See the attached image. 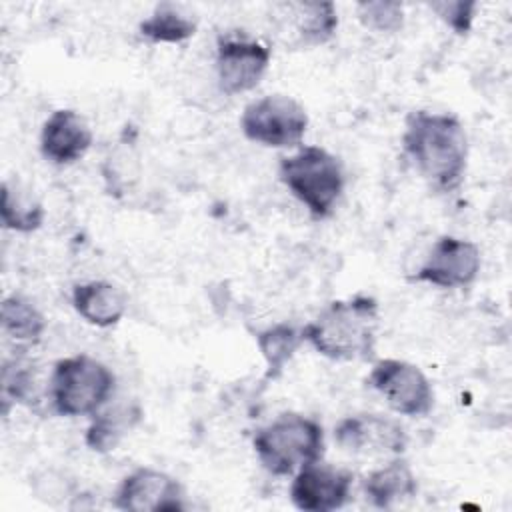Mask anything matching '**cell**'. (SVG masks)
Masks as SVG:
<instances>
[{
    "mask_svg": "<svg viewBox=\"0 0 512 512\" xmlns=\"http://www.w3.org/2000/svg\"><path fill=\"white\" fill-rule=\"evenodd\" d=\"M402 148L430 188H460L468 168V136L456 114L412 110L404 122Z\"/></svg>",
    "mask_w": 512,
    "mask_h": 512,
    "instance_id": "6da1fadb",
    "label": "cell"
},
{
    "mask_svg": "<svg viewBox=\"0 0 512 512\" xmlns=\"http://www.w3.org/2000/svg\"><path fill=\"white\" fill-rule=\"evenodd\" d=\"M378 322L376 298L356 294L324 306L312 322L302 326V338L328 360H372Z\"/></svg>",
    "mask_w": 512,
    "mask_h": 512,
    "instance_id": "7a4b0ae2",
    "label": "cell"
},
{
    "mask_svg": "<svg viewBox=\"0 0 512 512\" xmlns=\"http://www.w3.org/2000/svg\"><path fill=\"white\" fill-rule=\"evenodd\" d=\"M278 178L314 220L334 214L346 184L340 160L316 144H304L294 154L282 156Z\"/></svg>",
    "mask_w": 512,
    "mask_h": 512,
    "instance_id": "3957f363",
    "label": "cell"
},
{
    "mask_svg": "<svg viewBox=\"0 0 512 512\" xmlns=\"http://www.w3.org/2000/svg\"><path fill=\"white\" fill-rule=\"evenodd\" d=\"M252 448L268 474L294 476L302 466L322 460L326 448L324 428L310 416L282 412L256 430Z\"/></svg>",
    "mask_w": 512,
    "mask_h": 512,
    "instance_id": "277c9868",
    "label": "cell"
},
{
    "mask_svg": "<svg viewBox=\"0 0 512 512\" xmlns=\"http://www.w3.org/2000/svg\"><path fill=\"white\" fill-rule=\"evenodd\" d=\"M114 388V372L88 354L56 360L48 378L52 410L64 418L94 416L110 402Z\"/></svg>",
    "mask_w": 512,
    "mask_h": 512,
    "instance_id": "5b68a950",
    "label": "cell"
},
{
    "mask_svg": "<svg viewBox=\"0 0 512 512\" xmlns=\"http://www.w3.org/2000/svg\"><path fill=\"white\" fill-rule=\"evenodd\" d=\"M306 108L288 94H266L248 102L240 116L242 134L266 148H296L308 130Z\"/></svg>",
    "mask_w": 512,
    "mask_h": 512,
    "instance_id": "8992f818",
    "label": "cell"
},
{
    "mask_svg": "<svg viewBox=\"0 0 512 512\" xmlns=\"http://www.w3.org/2000/svg\"><path fill=\"white\" fill-rule=\"evenodd\" d=\"M366 382L384 398L388 408L400 416L424 418L434 408L432 384L412 362L398 358L378 360Z\"/></svg>",
    "mask_w": 512,
    "mask_h": 512,
    "instance_id": "52a82bcc",
    "label": "cell"
},
{
    "mask_svg": "<svg viewBox=\"0 0 512 512\" xmlns=\"http://www.w3.org/2000/svg\"><path fill=\"white\" fill-rule=\"evenodd\" d=\"M480 268L482 252L476 242L444 234L432 244L410 280L444 290L466 288L478 278Z\"/></svg>",
    "mask_w": 512,
    "mask_h": 512,
    "instance_id": "ba28073f",
    "label": "cell"
},
{
    "mask_svg": "<svg viewBox=\"0 0 512 512\" xmlns=\"http://www.w3.org/2000/svg\"><path fill=\"white\" fill-rule=\"evenodd\" d=\"M272 50L260 40L226 34L216 44V82L222 94L236 96L254 90L270 66Z\"/></svg>",
    "mask_w": 512,
    "mask_h": 512,
    "instance_id": "9c48e42d",
    "label": "cell"
},
{
    "mask_svg": "<svg viewBox=\"0 0 512 512\" xmlns=\"http://www.w3.org/2000/svg\"><path fill=\"white\" fill-rule=\"evenodd\" d=\"M354 474L322 460L302 466L294 472L290 500L304 512H332L350 500Z\"/></svg>",
    "mask_w": 512,
    "mask_h": 512,
    "instance_id": "30bf717a",
    "label": "cell"
},
{
    "mask_svg": "<svg viewBox=\"0 0 512 512\" xmlns=\"http://www.w3.org/2000/svg\"><path fill=\"white\" fill-rule=\"evenodd\" d=\"M114 506L126 512H176L184 510V490L168 472L142 466L122 478Z\"/></svg>",
    "mask_w": 512,
    "mask_h": 512,
    "instance_id": "8fae6325",
    "label": "cell"
},
{
    "mask_svg": "<svg viewBox=\"0 0 512 512\" xmlns=\"http://www.w3.org/2000/svg\"><path fill=\"white\" fill-rule=\"evenodd\" d=\"M340 448L356 454H394L400 456L408 446L404 426L382 414H354L342 418L334 428Z\"/></svg>",
    "mask_w": 512,
    "mask_h": 512,
    "instance_id": "7c38bea8",
    "label": "cell"
},
{
    "mask_svg": "<svg viewBox=\"0 0 512 512\" xmlns=\"http://www.w3.org/2000/svg\"><path fill=\"white\" fill-rule=\"evenodd\" d=\"M94 140L92 128L72 108L54 110L40 130V152L54 166H70L86 156Z\"/></svg>",
    "mask_w": 512,
    "mask_h": 512,
    "instance_id": "4fadbf2b",
    "label": "cell"
},
{
    "mask_svg": "<svg viewBox=\"0 0 512 512\" xmlns=\"http://www.w3.org/2000/svg\"><path fill=\"white\" fill-rule=\"evenodd\" d=\"M276 16L292 30L304 46H320L334 38L338 30V10L334 2H284L276 4Z\"/></svg>",
    "mask_w": 512,
    "mask_h": 512,
    "instance_id": "5bb4252c",
    "label": "cell"
},
{
    "mask_svg": "<svg viewBox=\"0 0 512 512\" xmlns=\"http://www.w3.org/2000/svg\"><path fill=\"white\" fill-rule=\"evenodd\" d=\"M72 306L76 314L92 326L110 328L126 314V294L106 280H90L72 288Z\"/></svg>",
    "mask_w": 512,
    "mask_h": 512,
    "instance_id": "9a60e30c",
    "label": "cell"
},
{
    "mask_svg": "<svg viewBox=\"0 0 512 512\" xmlns=\"http://www.w3.org/2000/svg\"><path fill=\"white\" fill-rule=\"evenodd\" d=\"M418 482L410 464L396 456L384 466L372 470L364 478V494L376 508H392L394 504L416 496Z\"/></svg>",
    "mask_w": 512,
    "mask_h": 512,
    "instance_id": "2e32d148",
    "label": "cell"
},
{
    "mask_svg": "<svg viewBox=\"0 0 512 512\" xmlns=\"http://www.w3.org/2000/svg\"><path fill=\"white\" fill-rule=\"evenodd\" d=\"M142 410L136 404L124 406H104L92 416L90 426L86 428L84 442L92 452L106 454L114 450L122 438L140 422Z\"/></svg>",
    "mask_w": 512,
    "mask_h": 512,
    "instance_id": "e0dca14e",
    "label": "cell"
},
{
    "mask_svg": "<svg viewBox=\"0 0 512 512\" xmlns=\"http://www.w3.org/2000/svg\"><path fill=\"white\" fill-rule=\"evenodd\" d=\"M2 332L20 348L38 344L46 330V318L32 300L22 294H10L0 304Z\"/></svg>",
    "mask_w": 512,
    "mask_h": 512,
    "instance_id": "ac0fdd59",
    "label": "cell"
},
{
    "mask_svg": "<svg viewBox=\"0 0 512 512\" xmlns=\"http://www.w3.org/2000/svg\"><path fill=\"white\" fill-rule=\"evenodd\" d=\"M138 32L154 44H178L194 36L196 20L178 4L160 2L148 18L138 24Z\"/></svg>",
    "mask_w": 512,
    "mask_h": 512,
    "instance_id": "d6986e66",
    "label": "cell"
},
{
    "mask_svg": "<svg viewBox=\"0 0 512 512\" xmlns=\"http://www.w3.org/2000/svg\"><path fill=\"white\" fill-rule=\"evenodd\" d=\"M302 344V328L288 322H278L256 332V346L266 362V378L276 380Z\"/></svg>",
    "mask_w": 512,
    "mask_h": 512,
    "instance_id": "ffe728a7",
    "label": "cell"
},
{
    "mask_svg": "<svg viewBox=\"0 0 512 512\" xmlns=\"http://www.w3.org/2000/svg\"><path fill=\"white\" fill-rule=\"evenodd\" d=\"M44 216V206L34 196L20 192V188L12 186L8 180L2 182L0 218L6 230L20 234L34 232L44 224Z\"/></svg>",
    "mask_w": 512,
    "mask_h": 512,
    "instance_id": "44dd1931",
    "label": "cell"
},
{
    "mask_svg": "<svg viewBox=\"0 0 512 512\" xmlns=\"http://www.w3.org/2000/svg\"><path fill=\"white\" fill-rule=\"evenodd\" d=\"M2 398L4 402L24 404L28 408H36L38 388H36V374L30 364L22 362V358H14L10 362H4L2 368Z\"/></svg>",
    "mask_w": 512,
    "mask_h": 512,
    "instance_id": "7402d4cb",
    "label": "cell"
},
{
    "mask_svg": "<svg viewBox=\"0 0 512 512\" xmlns=\"http://www.w3.org/2000/svg\"><path fill=\"white\" fill-rule=\"evenodd\" d=\"M356 14L364 28L380 34H394L404 26V6L400 2H386V0L358 2Z\"/></svg>",
    "mask_w": 512,
    "mask_h": 512,
    "instance_id": "603a6c76",
    "label": "cell"
},
{
    "mask_svg": "<svg viewBox=\"0 0 512 512\" xmlns=\"http://www.w3.org/2000/svg\"><path fill=\"white\" fill-rule=\"evenodd\" d=\"M428 8L456 34H466L472 28L476 2L472 0H442L430 2Z\"/></svg>",
    "mask_w": 512,
    "mask_h": 512,
    "instance_id": "cb8c5ba5",
    "label": "cell"
}]
</instances>
